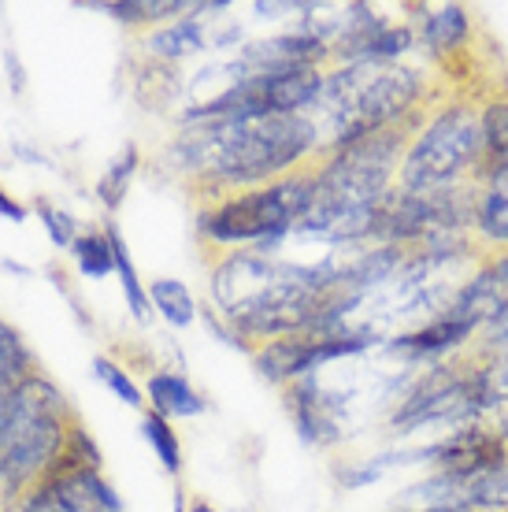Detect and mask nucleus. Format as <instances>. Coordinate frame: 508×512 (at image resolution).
I'll return each mask as SVG.
<instances>
[{
	"instance_id": "f257e3e1",
	"label": "nucleus",
	"mask_w": 508,
	"mask_h": 512,
	"mask_svg": "<svg viewBox=\"0 0 508 512\" xmlns=\"http://www.w3.org/2000/svg\"><path fill=\"white\" fill-rule=\"evenodd\" d=\"M327 160H331V149L323 145L319 153H312L305 164L293 167L282 179L256 186V190L227 193L219 201L193 208L197 242L216 245V249L242 245L249 253L271 256V245H279L282 234H290L308 212Z\"/></svg>"
},
{
	"instance_id": "f03ea898",
	"label": "nucleus",
	"mask_w": 508,
	"mask_h": 512,
	"mask_svg": "<svg viewBox=\"0 0 508 512\" xmlns=\"http://www.w3.org/2000/svg\"><path fill=\"white\" fill-rule=\"evenodd\" d=\"M486 82L475 90H445L442 86V97L434 104L427 127L416 134V141L408 145L405 160H401V171H397L401 190L438 193L460 186V182H475V167H479V153H483L479 108H483Z\"/></svg>"
},
{
	"instance_id": "7ed1b4c3",
	"label": "nucleus",
	"mask_w": 508,
	"mask_h": 512,
	"mask_svg": "<svg viewBox=\"0 0 508 512\" xmlns=\"http://www.w3.org/2000/svg\"><path fill=\"white\" fill-rule=\"evenodd\" d=\"M371 346V334L364 331H345V327H312V331L282 334L271 342L249 349L256 372L264 375L267 383H275L282 390L286 383H297L327 364V360L349 357V353H364Z\"/></svg>"
},
{
	"instance_id": "20e7f679",
	"label": "nucleus",
	"mask_w": 508,
	"mask_h": 512,
	"mask_svg": "<svg viewBox=\"0 0 508 512\" xmlns=\"http://www.w3.org/2000/svg\"><path fill=\"white\" fill-rule=\"evenodd\" d=\"M427 457L434 461L442 479H449V483H471L479 475L505 468L508 438L501 435V427H494V423L471 420V423H460L453 435L427 449Z\"/></svg>"
},
{
	"instance_id": "39448f33",
	"label": "nucleus",
	"mask_w": 508,
	"mask_h": 512,
	"mask_svg": "<svg viewBox=\"0 0 508 512\" xmlns=\"http://www.w3.org/2000/svg\"><path fill=\"white\" fill-rule=\"evenodd\" d=\"M12 512H123V501L101 479L97 468L64 475H41Z\"/></svg>"
},
{
	"instance_id": "423d86ee",
	"label": "nucleus",
	"mask_w": 508,
	"mask_h": 512,
	"mask_svg": "<svg viewBox=\"0 0 508 512\" xmlns=\"http://www.w3.org/2000/svg\"><path fill=\"white\" fill-rule=\"evenodd\" d=\"M282 405L308 446H334L345 438V401L327 394L312 375L282 386Z\"/></svg>"
},
{
	"instance_id": "0eeeda50",
	"label": "nucleus",
	"mask_w": 508,
	"mask_h": 512,
	"mask_svg": "<svg viewBox=\"0 0 508 512\" xmlns=\"http://www.w3.org/2000/svg\"><path fill=\"white\" fill-rule=\"evenodd\" d=\"M479 130H483V153L475 167V182L508 167V75L505 67L486 82L483 108H479Z\"/></svg>"
},
{
	"instance_id": "6e6552de",
	"label": "nucleus",
	"mask_w": 508,
	"mask_h": 512,
	"mask_svg": "<svg viewBox=\"0 0 508 512\" xmlns=\"http://www.w3.org/2000/svg\"><path fill=\"white\" fill-rule=\"evenodd\" d=\"M123 67H127L130 93L138 97V104L145 112H167L178 101V90H182V71H178V64H164V60H153L145 52L130 49Z\"/></svg>"
},
{
	"instance_id": "1a4fd4ad",
	"label": "nucleus",
	"mask_w": 508,
	"mask_h": 512,
	"mask_svg": "<svg viewBox=\"0 0 508 512\" xmlns=\"http://www.w3.org/2000/svg\"><path fill=\"white\" fill-rule=\"evenodd\" d=\"M475 238L490 253L508 249V167L486 175L479 182V205H475Z\"/></svg>"
},
{
	"instance_id": "9d476101",
	"label": "nucleus",
	"mask_w": 508,
	"mask_h": 512,
	"mask_svg": "<svg viewBox=\"0 0 508 512\" xmlns=\"http://www.w3.org/2000/svg\"><path fill=\"white\" fill-rule=\"evenodd\" d=\"M208 41H204V19H197L193 12H186L182 19H175L171 26H160V30H149L134 38V49L153 56V60H164V64H178L193 52H201Z\"/></svg>"
},
{
	"instance_id": "9b49d317",
	"label": "nucleus",
	"mask_w": 508,
	"mask_h": 512,
	"mask_svg": "<svg viewBox=\"0 0 508 512\" xmlns=\"http://www.w3.org/2000/svg\"><path fill=\"white\" fill-rule=\"evenodd\" d=\"M93 8L119 19L134 38L149 34L153 26L160 30L164 23H175L190 12V4H182V0H123V4H93Z\"/></svg>"
},
{
	"instance_id": "f8f14e48",
	"label": "nucleus",
	"mask_w": 508,
	"mask_h": 512,
	"mask_svg": "<svg viewBox=\"0 0 508 512\" xmlns=\"http://www.w3.org/2000/svg\"><path fill=\"white\" fill-rule=\"evenodd\" d=\"M149 401H153V412H160L164 420L171 416L186 420V416H201L208 409V401L178 372H149Z\"/></svg>"
},
{
	"instance_id": "ddd939ff",
	"label": "nucleus",
	"mask_w": 508,
	"mask_h": 512,
	"mask_svg": "<svg viewBox=\"0 0 508 512\" xmlns=\"http://www.w3.org/2000/svg\"><path fill=\"white\" fill-rule=\"evenodd\" d=\"M104 234H108V242H112L115 275H119V282H123V297H127L130 312L145 323V320H149V308H153V301H149V290L138 282V271H134V260H130V253H127V242H123V234L115 231V223H108V227H104Z\"/></svg>"
},
{
	"instance_id": "4468645a",
	"label": "nucleus",
	"mask_w": 508,
	"mask_h": 512,
	"mask_svg": "<svg viewBox=\"0 0 508 512\" xmlns=\"http://www.w3.org/2000/svg\"><path fill=\"white\" fill-rule=\"evenodd\" d=\"M149 301H153L156 312H160L171 327H190V323L197 320V305H193L190 290L178 279H153Z\"/></svg>"
},
{
	"instance_id": "2eb2a0df",
	"label": "nucleus",
	"mask_w": 508,
	"mask_h": 512,
	"mask_svg": "<svg viewBox=\"0 0 508 512\" xmlns=\"http://www.w3.org/2000/svg\"><path fill=\"white\" fill-rule=\"evenodd\" d=\"M141 435L153 446V453L160 457V464H164L167 472L171 475L182 472V442H178L175 427H171L160 412L145 409V416H141Z\"/></svg>"
},
{
	"instance_id": "dca6fc26",
	"label": "nucleus",
	"mask_w": 508,
	"mask_h": 512,
	"mask_svg": "<svg viewBox=\"0 0 508 512\" xmlns=\"http://www.w3.org/2000/svg\"><path fill=\"white\" fill-rule=\"evenodd\" d=\"M71 253H75L82 275H89V279H108V275L115 271L112 242H108V234H104V231L78 234L75 245H71Z\"/></svg>"
},
{
	"instance_id": "f3484780",
	"label": "nucleus",
	"mask_w": 508,
	"mask_h": 512,
	"mask_svg": "<svg viewBox=\"0 0 508 512\" xmlns=\"http://www.w3.org/2000/svg\"><path fill=\"white\" fill-rule=\"evenodd\" d=\"M138 164H141L138 145H127V149H123V153L108 164V171L101 175V182H97V197H101V205L108 208V212H115V208L123 205L127 186H130V175L138 171Z\"/></svg>"
},
{
	"instance_id": "a211bd4d",
	"label": "nucleus",
	"mask_w": 508,
	"mask_h": 512,
	"mask_svg": "<svg viewBox=\"0 0 508 512\" xmlns=\"http://www.w3.org/2000/svg\"><path fill=\"white\" fill-rule=\"evenodd\" d=\"M93 375L101 379L108 390H112L119 401H127L130 409H145V397H141V390L134 386V379H130L115 360H108V357H93Z\"/></svg>"
},
{
	"instance_id": "6ab92c4d",
	"label": "nucleus",
	"mask_w": 508,
	"mask_h": 512,
	"mask_svg": "<svg viewBox=\"0 0 508 512\" xmlns=\"http://www.w3.org/2000/svg\"><path fill=\"white\" fill-rule=\"evenodd\" d=\"M34 208H38V216H41V223H45V231H49L52 245H56V249H71V245H75V238H78L75 219L67 216V212H60V208H52L45 197H38V201H34Z\"/></svg>"
},
{
	"instance_id": "aec40b11",
	"label": "nucleus",
	"mask_w": 508,
	"mask_h": 512,
	"mask_svg": "<svg viewBox=\"0 0 508 512\" xmlns=\"http://www.w3.org/2000/svg\"><path fill=\"white\" fill-rule=\"evenodd\" d=\"M0 216H8L12 223H23V219H26V205H19V201H15L8 190H0Z\"/></svg>"
},
{
	"instance_id": "412c9836",
	"label": "nucleus",
	"mask_w": 508,
	"mask_h": 512,
	"mask_svg": "<svg viewBox=\"0 0 508 512\" xmlns=\"http://www.w3.org/2000/svg\"><path fill=\"white\" fill-rule=\"evenodd\" d=\"M4 60H8V75H12V90L23 93L26 90V78H23V64H19V56L8 49V52H4Z\"/></svg>"
},
{
	"instance_id": "4be33fe9",
	"label": "nucleus",
	"mask_w": 508,
	"mask_h": 512,
	"mask_svg": "<svg viewBox=\"0 0 508 512\" xmlns=\"http://www.w3.org/2000/svg\"><path fill=\"white\" fill-rule=\"evenodd\" d=\"M186 509H190V498H186V487L178 483L175 487V512H186Z\"/></svg>"
},
{
	"instance_id": "5701e85b",
	"label": "nucleus",
	"mask_w": 508,
	"mask_h": 512,
	"mask_svg": "<svg viewBox=\"0 0 508 512\" xmlns=\"http://www.w3.org/2000/svg\"><path fill=\"white\" fill-rule=\"evenodd\" d=\"M186 512H216V509H212L204 498H190V509H186Z\"/></svg>"
},
{
	"instance_id": "b1692460",
	"label": "nucleus",
	"mask_w": 508,
	"mask_h": 512,
	"mask_svg": "<svg viewBox=\"0 0 508 512\" xmlns=\"http://www.w3.org/2000/svg\"><path fill=\"white\" fill-rule=\"evenodd\" d=\"M497 427H501V435L508 438V412H505V416H501V423H497Z\"/></svg>"
}]
</instances>
